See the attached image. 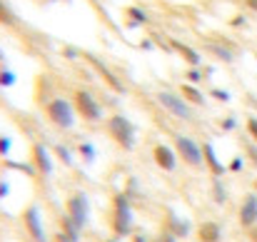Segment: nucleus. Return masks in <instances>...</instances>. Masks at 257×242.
Here are the masks:
<instances>
[{
	"instance_id": "1",
	"label": "nucleus",
	"mask_w": 257,
	"mask_h": 242,
	"mask_svg": "<svg viewBox=\"0 0 257 242\" xmlns=\"http://www.w3.org/2000/svg\"><path fill=\"white\" fill-rule=\"evenodd\" d=\"M110 230L112 237H130L135 232V212L127 192L112 195V210H110Z\"/></svg>"
},
{
	"instance_id": "2",
	"label": "nucleus",
	"mask_w": 257,
	"mask_h": 242,
	"mask_svg": "<svg viewBox=\"0 0 257 242\" xmlns=\"http://www.w3.org/2000/svg\"><path fill=\"white\" fill-rule=\"evenodd\" d=\"M105 130H107L110 140L120 150H125V153H133L135 150V145H138V128H135V123L127 115L112 112L110 117H105Z\"/></svg>"
},
{
	"instance_id": "3",
	"label": "nucleus",
	"mask_w": 257,
	"mask_h": 242,
	"mask_svg": "<svg viewBox=\"0 0 257 242\" xmlns=\"http://www.w3.org/2000/svg\"><path fill=\"white\" fill-rule=\"evenodd\" d=\"M45 117L50 120V125H55L58 130H73L78 123V112L73 107V100L68 97H53L45 102Z\"/></svg>"
},
{
	"instance_id": "4",
	"label": "nucleus",
	"mask_w": 257,
	"mask_h": 242,
	"mask_svg": "<svg viewBox=\"0 0 257 242\" xmlns=\"http://www.w3.org/2000/svg\"><path fill=\"white\" fill-rule=\"evenodd\" d=\"M70 100H73V107H75L78 117H83L85 123H102L105 120V110H102V105L97 102V97L92 92L78 87Z\"/></svg>"
},
{
	"instance_id": "5",
	"label": "nucleus",
	"mask_w": 257,
	"mask_h": 242,
	"mask_svg": "<svg viewBox=\"0 0 257 242\" xmlns=\"http://www.w3.org/2000/svg\"><path fill=\"white\" fill-rule=\"evenodd\" d=\"M172 148H175L177 158L185 162V165H190V167H195V170L205 167V162H202V145H200L197 140H192L190 135L175 133V135H172Z\"/></svg>"
},
{
	"instance_id": "6",
	"label": "nucleus",
	"mask_w": 257,
	"mask_h": 242,
	"mask_svg": "<svg viewBox=\"0 0 257 242\" xmlns=\"http://www.w3.org/2000/svg\"><path fill=\"white\" fill-rule=\"evenodd\" d=\"M158 102L170 112L172 117H177V120H185V123H192V117H195V112H192V105L190 102H185V97L180 95V92H172V90H160L158 92Z\"/></svg>"
},
{
	"instance_id": "7",
	"label": "nucleus",
	"mask_w": 257,
	"mask_h": 242,
	"mask_svg": "<svg viewBox=\"0 0 257 242\" xmlns=\"http://www.w3.org/2000/svg\"><path fill=\"white\" fill-rule=\"evenodd\" d=\"M20 222H23V230L28 232V237L33 242H50V237L45 235V227H43L40 207H38L35 202L28 205V207L20 212Z\"/></svg>"
},
{
	"instance_id": "8",
	"label": "nucleus",
	"mask_w": 257,
	"mask_h": 242,
	"mask_svg": "<svg viewBox=\"0 0 257 242\" xmlns=\"http://www.w3.org/2000/svg\"><path fill=\"white\" fill-rule=\"evenodd\" d=\"M65 215H70L83 230L87 227V222H90V197H87L83 190H75V192L68 195V200H65Z\"/></svg>"
},
{
	"instance_id": "9",
	"label": "nucleus",
	"mask_w": 257,
	"mask_h": 242,
	"mask_svg": "<svg viewBox=\"0 0 257 242\" xmlns=\"http://www.w3.org/2000/svg\"><path fill=\"white\" fill-rule=\"evenodd\" d=\"M30 162H33V170L40 175V177H50L55 165H53V153L48 150V145L43 143H33L30 148Z\"/></svg>"
},
{
	"instance_id": "10",
	"label": "nucleus",
	"mask_w": 257,
	"mask_h": 242,
	"mask_svg": "<svg viewBox=\"0 0 257 242\" xmlns=\"http://www.w3.org/2000/svg\"><path fill=\"white\" fill-rule=\"evenodd\" d=\"M237 222L242 230H250L257 225V192H247L237 207Z\"/></svg>"
},
{
	"instance_id": "11",
	"label": "nucleus",
	"mask_w": 257,
	"mask_h": 242,
	"mask_svg": "<svg viewBox=\"0 0 257 242\" xmlns=\"http://www.w3.org/2000/svg\"><path fill=\"white\" fill-rule=\"evenodd\" d=\"M153 160H155V165H158L163 172H175L180 158H177V153H175V148H172V145L158 143V145L153 148Z\"/></svg>"
},
{
	"instance_id": "12",
	"label": "nucleus",
	"mask_w": 257,
	"mask_h": 242,
	"mask_svg": "<svg viewBox=\"0 0 257 242\" xmlns=\"http://www.w3.org/2000/svg\"><path fill=\"white\" fill-rule=\"evenodd\" d=\"M202 162H205V167H207V172L212 177H222L227 172V165L220 160V155H217V150H215V145L210 140L202 143Z\"/></svg>"
},
{
	"instance_id": "13",
	"label": "nucleus",
	"mask_w": 257,
	"mask_h": 242,
	"mask_svg": "<svg viewBox=\"0 0 257 242\" xmlns=\"http://www.w3.org/2000/svg\"><path fill=\"white\" fill-rule=\"evenodd\" d=\"M225 232H222V225L215 222V220H205L197 225V240L200 242H222Z\"/></svg>"
},
{
	"instance_id": "14",
	"label": "nucleus",
	"mask_w": 257,
	"mask_h": 242,
	"mask_svg": "<svg viewBox=\"0 0 257 242\" xmlns=\"http://www.w3.org/2000/svg\"><path fill=\"white\" fill-rule=\"evenodd\" d=\"M170 45H172V50H175L190 68H202V55H200L195 48H190L187 43H180V40H175V38L170 40Z\"/></svg>"
},
{
	"instance_id": "15",
	"label": "nucleus",
	"mask_w": 257,
	"mask_h": 242,
	"mask_svg": "<svg viewBox=\"0 0 257 242\" xmlns=\"http://www.w3.org/2000/svg\"><path fill=\"white\" fill-rule=\"evenodd\" d=\"M87 60H90V65L97 70V75L107 82V85H110L115 92H125V85H122V80H117V75H115V73H112V70H110L105 63H100V60H97V58H92V55H87Z\"/></svg>"
},
{
	"instance_id": "16",
	"label": "nucleus",
	"mask_w": 257,
	"mask_h": 242,
	"mask_svg": "<svg viewBox=\"0 0 257 242\" xmlns=\"http://www.w3.org/2000/svg\"><path fill=\"white\" fill-rule=\"evenodd\" d=\"M165 230L168 232H172L177 240L182 237H190V222L187 220H182V217H177L175 212H168V220H165Z\"/></svg>"
},
{
	"instance_id": "17",
	"label": "nucleus",
	"mask_w": 257,
	"mask_h": 242,
	"mask_svg": "<svg viewBox=\"0 0 257 242\" xmlns=\"http://www.w3.org/2000/svg\"><path fill=\"white\" fill-rule=\"evenodd\" d=\"M58 230H60L65 237H70L73 242H80V237H83V227H80L70 215H60V220H58Z\"/></svg>"
},
{
	"instance_id": "18",
	"label": "nucleus",
	"mask_w": 257,
	"mask_h": 242,
	"mask_svg": "<svg viewBox=\"0 0 257 242\" xmlns=\"http://www.w3.org/2000/svg\"><path fill=\"white\" fill-rule=\"evenodd\" d=\"M180 95H182L185 102H190V105H205V102H207L205 95H202V90H200L197 85H190V82H182V85H180Z\"/></svg>"
},
{
	"instance_id": "19",
	"label": "nucleus",
	"mask_w": 257,
	"mask_h": 242,
	"mask_svg": "<svg viewBox=\"0 0 257 242\" xmlns=\"http://www.w3.org/2000/svg\"><path fill=\"white\" fill-rule=\"evenodd\" d=\"M227 200H230V192H227L222 177H212V202L222 207V205H227Z\"/></svg>"
},
{
	"instance_id": "20",
	"label": "nucleus",
	"mask_w": 257,
	"mask_h": 242,
	"mask_svg": "<svg viewBox=\"0 0 257 242\" xmlns=\"http://www.w3.org/2000/svg\"><path fill=\"white\" fill-rule=\"evenodd\" d=\"M207 50L217 58V60H222V63H232L235 60V53H232V45H220V43H207Z\"/></svg>"
},
{
	"instance_id": "21",
	"label": "nucleus",
	"mask_w": 257,
	"mask_h": 242,
	"mask_svg": "<svg viewBox=\"0 0 257 242\" xmlns=\"http://www.w3.org/2000/svg\"><path fill=\"white\" fill-rule=\"evenodd\" d=\"M53 155L63 162L65 167H73V165H75V155H73V150H70L68 145H63V143L53 145Z\"/></svg>"
},
{
	"instance_id": "22",
	"label": "nucleus",
	"mask_w": 257,
	"mask_h": 242,
	"mask_svg": "<svg viewBox=\"0 0 257 242\" xmlns=\"http://www.w3.org/2000/svg\"><path fill=\"white\" fill-rule=\"evenodd\" d=\"M125 15H127L130 25H145V23H148V13H145L143 8H138V5L125 8Z\"/></svg>"
},
{
	"instance_id": "23",
	"label": "nucleus",
	"mask_w": 257,
	"mask_h": 242,
	"mask_svg": "<svg viewBox=\"0 0 257 242\" xmlns=\"http://www.w3.org/2000/svg\"><path fill=\"white\" fill-rule=\"evenodd\" d=\"M0 25H5V28H15V25H18V15H15L13 8H10L8 3H3V0H0Z\"/></svg>"
},
{
	"instance_id": "24",
	"label": "nucleus",
	"mask_w": 257,
	"mask_h": 242,
	"mask_svg": "<svg viewBox=\"0 0 257 242\" xmlns=\"http://www.w3.org/2000/svg\"><path fill=\"white\" fill-rule=\"evenodd\" d=\"M78 155L90 165V162H95V158H97V150H95V145H92V143L83 140V143H78Z\"/></svg>"
},
{
	"instance_id": "25",
	"label": "nucleus",
	"mask_w": 257,
	"mask_h": 242,
	"mask_svg": "<svg viewBox=\"0 0 257 242\" xmlns=\"http://www.w3.org/2000/svg\"><path fill=\"white\" fill-rule=\"evenodd\" d=\"M245 133H247V140H252L257 145V115H247L245 117Z\"/></svg>"
},
{
	"instance_id": "26",
	"label": "nucleus",
	"mask_w": 257,
	"mask_h": 242,
	"mask_svg": "<svg viewBox=\"0 0 257 242\" xmlns=\"http://www.w3.org/2000/svg\"><path fill=\"white\" fill-rule=\"evenodd\" d=\"M242 148H245V158L257 167V145L252 143V140H245V143H242Z\"/></svg>"
},
{
	"instance_id": "27",
	"label": "nucleus",
	"mask_w": 257,
	"mask_h": 242,
	"mask_svg": "<svg viewBox=\"0 0 257 242\" xmlns=\"http://www.w3.org/2000/svg\"><path fill=\"white\" fill-rule=\"evenodd\" d=\"M185 78H187L190 85H200V82L205 80V78H202V68H190V70L185 73Z\"/></svg>"
},
{
	"instance_id": "28",
	"label": "nucleus",
	"mask_w": 257,
	"mask_h": 242,
	"mask_svg": "<svg viewBox=\"0 0 257 242\" xmlns=\"http://www.w3.org/2000/svg\"><path fill=\"white\" fill-rule=\"evenodd\" d=\"M10 85H15V73L8 68H0V87H10Z\"/></svg>"
},
{
	"instance_id": "29",
	"label": "nucleus",
	"mask_w": 257,
	"mask_h": 242,
	"mask_svg": "<svg viewBox=\"0 0 257 242\" xmlns=\"http://www.w3.org/2000/svg\"><path fill=\"white\" fill-rule=\"evenodd\" d=\"M242 167H245V155H235V158L230 160V165H227L230 172H240Z\"/></svg>"
},
{
	"instance_id": "30",
	"label": "nucleus",
	"mask_w": 257,
	"mask_h": 242,
	"mask_svg": "<svg viewBox=\"0 0 257 242\" xmlns=\"http://www.w3.org/2000/svg\"><path fill=\"white\" fill-rule=\"evenodd\" d=\"M210 95H212L215 100H220V102H230V92H227V90H220V87H215V90H210Z\"/></svg>"
},
{
	"instance_id": "31",
	"label": "nucleus",
	"mask_w": 257,
	"mask_h": 242,
	"mask_svg": "<svg viewBox=\"0 0 257 242\" xmlns=\"http://www.w3.org/2000/svg\"><path fill=\"white\" fill-rule=\"evenodd\" d=\"M220 128H222V130H235V128H237V117H235V115H227L225 120H220Z\"/></svg>"
},
{
	"instance_id": "32",
	"label": "nucleus",
	"mask_w": 257,
	"mask_h": 242,
	"mask_svg": "<svg viewBox=\"0 0 257 242\" xmlns=\"http://www.w3.org/2000/svg\"><path fill=\"white\" fill-rule=\"evenodd\" d=\"M10 148H13V143H10V138H5V135H0V155L5 158L8 153H10Z\"/></svg>"
},
{
	"instance_id": "33",
	"label": "nucleus",
	"mask_w": 257,
	"mask_h": 242,
	"mask_svg": "<svg viewBox=\"0 0 257 242\" xmlns=\"http://www.w3.org/2000/svg\"><path fill=\"white\" fill-rule=\"evenodd\" d=\"M153 242H177V237L172 232H168V230H163L158 237H153Z\"/></svg>"
},
{
	"instance_id": "34",
	"label": "nucleus",
	"mask_w": 257,
	"mask_h": 242,
	"mask_svg": "<svg viewBox=\"0 0 257 242\" xmlns=\"http://www.w3.org/2000/svg\"><path fill=\"white\" fill-rule=\"evenodd\" d=\"M230 25H232V28H247V18H245V15H235V18L230 20Z\"/></svg>"
},
{
	"instance_id": "35",
	"label": "nucleus",
	"mask_w": 257,
	"mask_h": 242,
	"mask_svg": "<svg viewBox=\"0 0 257 242\" xmlns=\"http://www.w3.org/2000/svg\"><path fill=\"white\" fill-rule=\"evenodd\" d=\"M130 237H133V242H153V237L148 232H133Z\"/></svg>"
},
{
	"instance_id": "36",
	"label": "nucleus",
	"mask_w": 257,
	"mask_h": 242,
	"mask_svg": "<svg viewBox=\"0 0 257 242\" xmlns=\"http://www.w3.org/2000/svg\"><path fill=\"white\" fill-rule=\"evenodd\" d=\"M8 195H10V185L5 180H0V200H5Z\"/></svg>"
},
{
	"instance_id": "37",
	"label": "nucleus",
	"mask_w": 257,
	"mask_h": 242,
	"mask_svg": "<svg viewBox=\"0 0 257 242\" xmlns=\"http://www.w3.org/2000/svg\"><path fill=\"white\" fill-rule=\"evenodd\" d=\"M53 242H73V240H70V237H65V235H63V232L58 230V232L53 235Z\"/></svg>"
},
{
	"instance_id": "38",
	"label": "nucleus",
	"mask_w": 257,
	"mask_h": 242,
	"mask_svg": "<svg viewBox=\"0 0 257 242\" xmlns=\"http://www.w3.org/2000/svg\"><path fill=\"white\" fill-rule=\"evenodd\" d=\"M247 240H250V242H257V225L247 230Z\"/></svg>"
},
{
	"instance_id": "39",
	"label": "nucleus",
	"mask_w": 257,
	"mask_h": 242,
	"mask_svg": "<svg viewBox=\"0 0 257 242\" xmlns=\"http://www.w3.org/2000/svg\"><path fill=\"white\" fill-rule=\"evenodd\" d=\"M242 3H245V8H247V10L257 13V0H242Z\"/></svg>"
},
{
	"instance_id": "40",
	"label": "nucleus",
	"mask_w": 257,
	"mask_h": 242,
	"mask_svg": "<svg viewBox=\"0 0 257 242\" xmlns=\"http://www.w3.org/2000/svg\"><path fill=\"white\" fill-rule=\"evenodd\" d=\"M247 97H250L247 102H250V105H252V107H255V110H257V97H255V95H247Z\"/></svg>"
},
{
	"instance_id": "41",
	"label": "nucleus",
	"mask_w": 257,
	"mask_h": 242,
	"mask_svg": "<svg viewBox=\"0 0 257 242\" xmlns=\"http://www.w3.org/2000/svg\"><path fill=\"white\" fill-rule=\"evenodd\" d=\"M252 192H257V177L252 180Z\"/></svg>"
},
{
	"instance_id": "42",
	"label": "nucleus",
	"mask_w": 257,
	"mask_h": 242,
	"mask_svg": "<svg viewBox=\"0 0 257 242\" xmlns=\"http://www.w3.org/2000/svg\"><path fill=\"white\" fill-rule=\"evenodd\" d=\"M102 242H120L117 237H107V240H102Z\"/></svg>"
},
{
	"instance_id": "43",
	"label": "nucleus",
	"mask_w": 257,
	"mask_h": 242,
	"mask_svg": "<svg viewBox=\"0 0 257 242\" xmlns=\"http://www.w3.org/2000/svg\"><path fill=\"white\" fill-rule=\"evenodd\" d=\"M3 60H5V55H3V50H0V63H3Z\"/></svg>"
},
{
	"instance_id": "44",
	"label": "nucleus",
	"mask_w": 257,
	"mask_h": 242,
	"mask_svg": "<svg viewBox=\"0 0 257 242\" xmlns=\"http://www.w3.org/2000/svg\"><path fill=\"white\" fill-rule=\"evenodd\" d=\"M255 58H257V55H255Z\"/></svg>"
}]
</instances>
